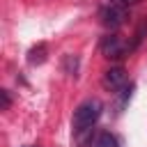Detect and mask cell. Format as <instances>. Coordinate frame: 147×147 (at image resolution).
I'll return each mask as SVG.
<instances>
[{"label":"cell","instance_id":"52a82bcc","mask_svg":"<svg viewBox=\"0 0 147 147\" xmlns=\"http://www.w3.org/2000/svg\"><path fill=\"white\" fill-rule=\"evenodd\" d=\"M78 67H80V60H78V55H64V60H62V69H64V74L67 76H78Z\"/></svg>","mask_w":147,"mask_h":147},{"label":"cell","instance_id":"8992f818","mask_svg":"<svg viewBox=\"0 0 147 147\" xmlns=\"http://www.w3.org/2000/svg\"><path fill=\"white\" fill-rule=\"evenodd\" d=\"M46 53H48L46 44H37V46L30 48V53H28V62H30V64H41V62H46Z\"/></svg>","mask_w":147,"mask_h":147},{"label":"cell","instance_id":"7a4b0ae2","mask_svg":"<svg viewBox=\"0 0 147 147\" xmlns=\"http://www.w3.org/2000/svg\"><path fill=\"white\" fill-rule=\"evenodd\" d=\"M99 48H101L103 57H108V60H122V57H126V53L131 51V46H129L119 34H106V37H101Z\"/></svg>","mask_w":147,"mask_h":147},{"label":"cell","instance_id":"ba28073f","mask_svg":"<svg viewBox=\"0 0 147 147\" xmlns=\"http://www.w3.org/2000/svg\"><path fill=\"white\" fill-rule=\"evenodd\" d=\"M136 0H101L99 5H108V7H122V9H129Z\"/></svg>","mask_w":147,"mask_h":147},{"label":"cell","instance_id":"277c9868","mask_svg":"<svg viewBox=\"0 0 147 147\" xmlns=\"http://www.w3.org/2000/svg\"><path fill=\"white\" fill-rule=\"evenodd\" d=\"M126 16H129V9H122V7H108V5H99V18H101V23H103L106 28H110V30H115V28L124 25Z\"/></svg>","mask_w":147,"mask_h":147},{"label":"cell","instance_id":"6da1fadb","mask_svg":"<svg viewBox=\"0 0 147 147\" xmlns=\"http://www.w3.org/2000/svg\"><path fill=\"white\" fill-rule=\"evenodd\" d=\"M101 110H103V103L99 99H87L74 110L71 126H74V138H76L78 147H90V142L94 138L92 136V126L101 117Z\"/></svg>","mask_w":147,"mask_h":147},{"label":"cell","instance_id":"5b68a950","mask_svg":"<svg viewBox=\"0 0 147 147\" xmlns=\"http://www.w3.org/2000/svg\"><path fill=\"white\" fill-rule=\"evenodd\" d=\"M90 147H119V142H117V138H115L113 133H108V131H99V133H94Z\"/></svg>","mask_w":147,"mask_h":147},{"label":"cell","instance_id":"9c48e42d","mask_svg":"<svg viewBox=\"0 0 147 147\" xmlns=\"http://www.w3.org/2000/svg\"><path fill=\"white\" fill-rule=\"evenodd\" d=\"M0 99H2V103H0V110H7V108H9V103H11V96H9V92H7V90H2V92H0Z\"/></svg>","mask_w":147,"mask_h":147},{"label":"cell","instance_id":"3957f363","mask_svg":"<svg viewBox=\"0 0 147 147\" xmlns=\"http://www.w3.org/2000/svg\"><path fill=\"white\" fill-rule=\"evenodd\" d=\"M101 83H103V87H106L108 92H113V94L122 92V90L126 87V83H129L126 69H124V67H110V69L103 74Z\"/></svg>","mask_w":147,"mask_h":147}]
</instances>
